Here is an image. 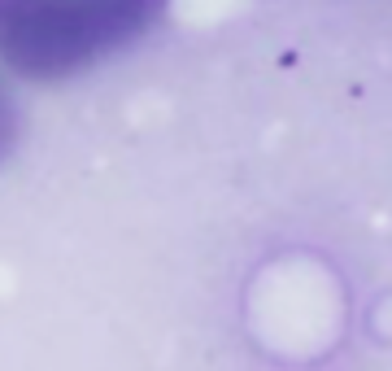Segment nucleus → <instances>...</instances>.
<instances>
[{"mask_svg": "<svg viewBox=\"0 0 392 371\" xmlns=\"http://www.w3.org/2000/svg\"><path fill=\"white\" fill-rule=\"evenodd\" d=\"M13 127H18V118H13V101H9V92L0 88V158L9 153V144H13Z\"/></svg>", "mask_w": 392, "mask_h": 371, "instance_id": "nucleus-2", "label": "nucleus"}, {"mask_svg": "<svg viewBox=\"0 0 392 371\" xmlns=\"http://www.w3.org/2000/svg\"><path fill=\"white\" fill-rule=\"evenodd\" d=\"M162 0H0V61L61 79L136 40Z\"/></svg>", "mask_w": 392, "mask_h": 371, "instance_id": "nucleus-1", "label": "nucleus"}]
</instances>
